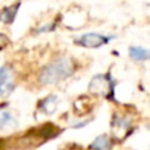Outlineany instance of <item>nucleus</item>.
Wrapping results in <instances>:
<instances>
[{
    "label": "nucleus",
    "instance_id": "obj_1",
    "mask_svg": "<svg viewBox=\"0 0 150 150\" xmlns=\"http://www.w3.org/2000/svg\"><path fill=\"white\" fill-rule=\"evenodd\" d=\"M76 71V62L70 55H61L54 58L40 70L38 82L42 86L57 84L70 78Z\"/></svg>",
    "mask_w": 150,
    "mask_h": 150
},
{
    "label": "nucleus",
    "instance_id": "obj_2",
    "mask_svg": "<svg viewBox=\"0 0 150 150\" xmlns=\"http://www.w3.org/2000/svg\"><path fill=\"white\" fill-rule=\"evenodd\" d=\"M90 91L98 96L103 98H112L115 90V80L111 79L109 74H99L91 79L90 82Z\"/></svg>",
    "mask_w": 150,
    "mask_h": 150
},
{
    "label": "nucleus",
    "instance_id": "obj_3",
    "mask_svg": "<svg viewBox=\"0 0 150 150\" xmlns=\"http://www.w3.org/2000/svg\"><path fill=\"white\" fill-rule=\"evenodd\" d=\"M113 38H115V36H105V34H101V33L90 32V33H84L82 36H79L78 38H75L74 42L82 47L98 49V47H101L104 45L109 44L111 40H113Z\"/></svg>",
    "mask_w": 150,
    "mask_h": 150
},
{
    "label": "nucleus",
    "instance_id": "obj_4",
    "mask_svg": "<svg viewBox=\"0 0 150 150\" xmlns=\"http://www.w3.org/2000/svg\"><path fill=\"white\" fill-rule=\"evenodd\" d=\"M15 91L12 67L4 65L0 67V98H8Z\"/></svg>",
    "mask_w": 150,
    "mask_h": 150
},
{
    "label": "nucleus",
    "instance_id": "obj_5",
    "mask_svg": "<svg viewBox=\"0 0 150 150\" xmlns=\"http://www.w3.org/2000/svg\"><path fill=\"white\" fill-rule=\"evenodd\" d=\"M130 125H132V117L129 115H119L116 113L112 119V133L117 138H122L128 134Z\"/></svg>",
    "mask_w": 150,
    "mask_h": 150
},
{
    "label": "nucleus",
    "instance_id": "obj_6",
    "mask_svg": "<svg viewBox=\"0 0 150 150\" xmlns=\"http://www.w3.org/2000/svg\"><path fill=\"white\" fill-rule=\"evenodd\" d=\"M21 5V0L13 3V4H9L7 7L1 8L0 9V21L5 25H11V24L15 23V18L18 13V8Z\"/></svg>",
    "mask_w": 150,
    "mask_h": 150
},
{
    "label": "nucleus",
    "instance_id": "obj_7",
    "mask_svg": "<svg viewBox=\"0 0 150 150\" xmlns=\"http://www.w3.org/2000/svg\"><path fill=\"white\" fill-rule=\"evenodd\" d=\"M128 55L132 61H136V62H145V61L149 59L150 53L146 47L144 46H138V45H132L128 49Z\"/></svg>",
    "mask_w": 150,
    "mask_h": 150
},
{
    "label": "nucleus",
    "instance_id": "obj_8",
    "mask_svg": "<svg viewBox=\"0 0 150 150\" xmlns=\"http://www.w3.org/2000/svg\"><path fill=\"white\" fill-rule=\"evenodd\" d=\"M57 105H58V98L55 95H49L47 98H44L38 103V109H41L46 115H52L57 111Z\"/></svg>",
    "mask_w": 150,
    "mask_h": 150
},
{
    "label": "nucleus",
    "instance_id": "obj_9",
    "mask_svg": "<svg viewBox=\"0 0 150 150\" xmlns=\"http://www.w3.org/2000/svg\"><path fill=\"white\" fill-rule=\"evenodd\" d=\"M112 148V141L107 134H100L92 141L88 150H109Z\"/></svg>",
    "mask_w": 150,
    "mask_h": 150
},
{
    "label": "nucleus",
    "instance_id": "obj_10",
    "mask_svg": "<svg viewBox=\"0 0 150 150\" xmlns=\"http://www.w3.org/2000/svg\"><path fill=\"white\" fill-rule=\"evenodd\" d=\"M15 124V117L12 116L9 111H1L0 112V129H5L7 127H12Z\"/></svg>",
    "mask_w": 150,
    "mask_h": 150
},
{
    "label": "nucleus",
    "instance_id": "obj_11",
    "mask_svg": "<svg viewBox=\"0 0 150 150\" xmlns=\"http://www.w3.org/2000/svg\"><path fill=\"white\" fill-rule=\"evenodd\" d=\"M57 28V24L55 23H46L42 24L41 26L34 29V33L36 34H42V33H49V32H53L54 29Z\"/></svg>",
    "mask_w": 150,
    "mask_h": 150
},
{
    "label": "nucleus",
    "instance_id": "obj_12",
    "mask_svg": "<svg viewBox=\"0 0 150 150\" xmlns=\"http://www.w3.org/2000/svg\"><path fill=\"white\" fill-rule=\"evenodd\" d=\"M87 124H88V120H84L83 122H78V124H74L73 128H74V129H79V128H83L84 125H87Z\"/></svg>",
    "mask_w": 150,
    "mask_h": 150
}]
</instances>
